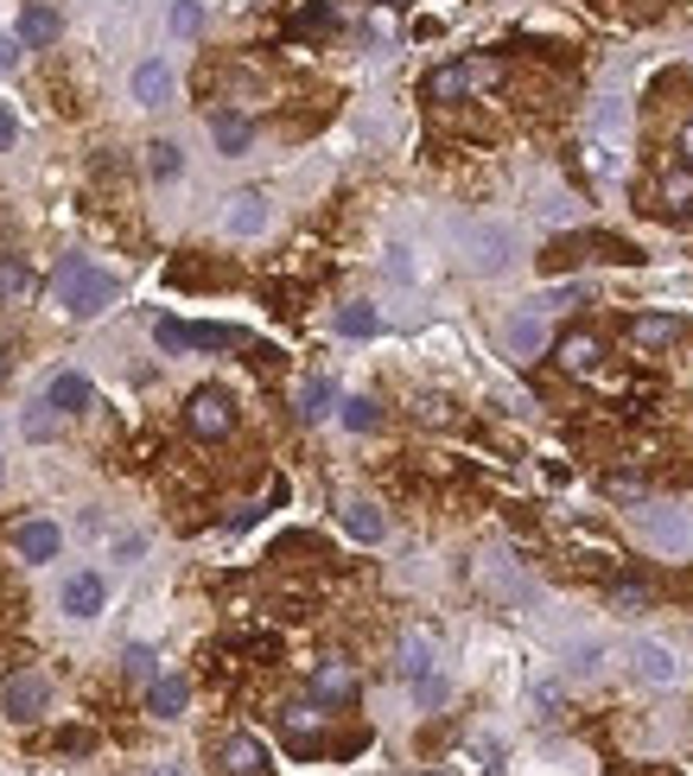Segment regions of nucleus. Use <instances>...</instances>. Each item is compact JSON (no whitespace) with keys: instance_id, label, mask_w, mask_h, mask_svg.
Instances as JSON below:
<instances>
[{"instance_id":"obj_38","label":"nucleus","mask_w":693,"mask_h":776,"mask_svg":"<svg viewBox=\"0 0 693 776\" xmlns=\"http://www.w3.org/2000/svg\"><path fill=\"white\" fill-rule=\"evenodd\" d=\"M674 147H681V166H693V122H681V140Z\"/></svg>"},{"instance_id":"obj_24","label":"nucleus","mask_w":693,"mask_h":776,"mask_svg":"<svg viewBox=\"0 0 693 776\" xmlns=\"http://www.w3.org/2000/svg\"><path fill=\"white\" fill-rule=\"evenodd\" d=\"M401 674H408V681H427V674H433V643H427V637H408V643H401Z\"/></svg>"},{"instance_id":"obj_11","label":"nucleus","mask_w":693,"mask_h":776,"mask_svg":"<svg viewBox=\"0 0 693 776\" xmlns=\"http://www.w3.org/2000/svg\"><path fill=\"white\" fill-rule=\"evenodd\" d=\"M281 725H286V738L300 751L318 745V732H325V713H318V700H293V706H281Z\"/></svg>"},{"instance_id":"obj_20","label":"nucleus","mask_w":693,"mask_h":776,"mask_svg":"<svg viewBox=\"0 0 693 776\" xmlns=\"http://www.w3.org/2000/svg\"><path fill=\"white\" fill-rule=\"evenodd\" d=\"M332 401H337L332 376H312V382L300 388V420H325V415H332Z\"/></svg>"},{"instance_id":"obj_1","label":"nucleus","mask_w":693,"mask_h":776,"mask_svg":"<svg viewBox=\"0 0 693 776\" xmlns=\"http://www.w3.org/2000/svg\"><path fill=\"white\" fill-rule=\"evenodd\" d=\"M52 300L71 312V318H96L103 306H115V281H108L90 255H64L57 274H52Z\"/></svg>"},{"instance_id":"obj_29","label":"nucleus","mask_w":693,"mask_h":776,"mask_svg":"<svg viewBox=\"0 0 693 776\" xmlns=\"http://www.w3.org/2000/svg\"><path fill=\"white\" fill-rule=\"evenodd\" d=\"M122 669H128L134 681H147V688H154V681H159V656H154V649H140V643H134L128 656H122Z\"/></svg>"},{"instance_id":"obj_28","label":"nucleus","mask_w":693,"mask_h":776,"mask_svg":"<svg viewBox=\"0 0 693 776\" xmlns=\"http://www.w3.org/2000/svg\"><path fill=\"white\" fill-rule=\"evenodd\" d=\"M337 332H344V337H369V332H376V306H344V312H337Z\"/></svg>"},{"instance_id":"obj_26","label":"nucleus","mask_w":693,"mask_h":776,"mask_svg":"<svg viewBox=\"0 0 693 776\" xmlns=\"http://www.w3.org/2000/svg\"><path fill=\"white\" fill-rule=\"evenodd\" d=\"M179 147H172V140H154V147H147V172H154V179H179Z\"/></svg>"},{"instance_id":"obj_8","label":"nucleus","mask_w":693,"mask_h":776,"mask_svg":"<svg viewBox=\"0 0 693 776\" xmlns=\"http://www.w3.org/2000/svg\"><path fill=\"white\" fill-rule=\"evenodd\" d=\"M217 764H223V776H267V751L249 732H230L223 751H217Z\"/></svg>"},{"instance_id":"obj_43","label":"nucleus","mask_w":693,"mask_h":776,"mask_svg":"<svg viewBox=\"0 0 693 776\" xmlns=\"http://www.w3.org/2000/svg\"><path fill=\"white\" fill-rule=\"evenodd\" d=\"M433 776H439V770H433Z\"/></svg>"},{"instance_id":"obj_16","label":"nucleus","mask_w":693,"mask_h":776,"mask_svg":"<svg viewBox=\"0 0 693 776\" xmlns=\"http://www.w3.org/2000/svg\"><path fill=\"white\" fill-rule=\"evenodd\" d=\"M166 96H172V71H166V64H159V57H147V64H140V71H134V103L159 108V103H166Z\"/></svg>"},{"instance_id":"obj_23","label":"nucleus","mask_w":693,"mask_h":776,"mask_svg":"<svg viewBox=\"0 0 693 776\" xmlns=\"http://www.w3.org/2000/svg\"><path fill=\"white\" fill-rule=\"evenodd\" d=\"M32 293V268L20 255H0V300H27Z\"/></svg>"},{"instance_id":"obj_17","label":"nucleus","mask_w":693,"mask_h":776,"mask_svg":"<svg viewBox=\"0 0 693 776\" xmlns=\"http://www.w3.org/2000/svg\"><path fill=\"white\" fill-rule=\"evenodd\" d=\"M662 210L668 217H693V166H668L662 172Z\"/></svg>"},{"instance_id":"obj_13","label":"nucleus","mask_w":693,"mask_h":776,"mask_svg":"<svg viewBox=\"0 0 693 776\" xmlns=\"http://www.w3.org/2000/svg\"><path fill=\"white\" fill-rule=\"evenodd\" d=\"M13 554H20V560H52L57 522H13Z\"/></svg>"},{"instance_id":"obj_37","label":"nucleus","mask_w":693,"mask_h":776,"mask_svg":"<svg viewBox=\"0 0 693 776\" xmlns=\"http://www.w3.org/2000/svg\"><path fill=\"white\" fill-rule=\"evenodd\" d=\"M255 516H261V503H235V510H230V528H249Z\"/></svg>"},{"instance_id":"obj_39","label":"nucleus","mask_w":693,"mask_h":776,"mask_svg":"<svg viewBox=\"0 0 693 776\" xmlns=\"http://www.w3.org/2000/svg\"><path fill=\"white\" fill-rule=\"evenodd\" d=\"M7 140H13V115H7V108H0V147H7Z\"/></svg>"},{"instance_id":"obj_33","label":"nucleus","mask_w":693,"mask_h":776,"mask_svg":"<svg viewBox=\"0 0 693 776\" xmlns=\"http://www.w3.org/2000/svg\"><path fill=\"white\" fill-rule=\"evenodd\" d=\"M617 605H623V611H642V605H649V598H655V593H649V586H642V579H623V586H617Z\"/></svg>"},{"instance_id":"obj_10","label":"nucleus","mask_w":693,"mask_h":776,"mask_svg":"<svg viewBox=\"0 0 693 776\" xmlns=\"http://www.w3.org/2000/svg\"><path fill=\"white\" fill-rule=\"evenodd\" d=\"M674 337H681V318H674V312H637V318H630V344H637V350H668Z\"/></svg>"},{"instance_id":"obj_40","label":"nucleus","mask_w":693,"mask_h":776,"mask_svg":"<svg viewBox=\"0 0 693 776\" xmlns=\"http://www.w3.org/2000/svg\"><path fill=\"white\" fill-rule=\"evenodd\" d=\"M7 369H13V350H7V344H0V382H7Z\"/></svg>"},{"instance_id":"obj_6","label":"nucleus","mask_w":693,"mask_h":776,"mask_svg":"<svg viewBox=\"0 0 693 776\" xmlns=\"http://www.w3.org/2000/svg\"><path fill=\"white\" fill-rule=\"evenodd\" d=\"M554 363H560L566 376H591V369L605 363V337L598 332H566L560 344H554Z\"/></svg>"},{"instance_id":"obj_31","label":"nucleus","mask_w":693,"mask_h":776,"mask_svg":"<svg viewBox=\"0 0 693 776\" xmlns=\"http://www.w3.org/2000/svg\"><path fill=\"white\" fill-rule=\"evenodd\" d=\"M198 27H204V7H198V0H179V7H172V32H179V39H198Z\"/></svg>"},{"instance_id":"obj_19","label":"nucleus","mask_w":693,"mask_h":776,"mask_svg":"<svg viewBox=\"0 0 693 776\" xmlns=\"http://www.w3.org/2000/svg\"><path fill=\"white\" fill-rule=\"evenodd\" d=\"M45 401H52L57 415H83V408H90V382H83V376H52Z\"/></svg>"},{"instance_id":"obj_4","label":"nucleus","mask_w":693,"mask_h":776,"mask_svg":"<svg viewBox=\"0 0 693 776\" xmlns=\"http://www.w3.org/2000/svg\"><path fill=\"white\" fill-rule=\"evenodd\" d=\"M630 669L642 674V681H655V688H674V681H687V662L674 656L668 643H655V637H637L630 643Z\"/></svg>"},{"instance_id":"obj_34","label":"nucleus","mask_w":693,"mask_h":776,"mask_svg":"<svg viewBox=\"0 0 693 776\" xmlns=\"http://www.w3.org/2000/svg\"><path fill=\"white\" fill-rule=\"evenodd\" d=\"M332 27H337L332 7H312V13H300V27H293V32H332Z\"/></svg>"},{"instance_id":"obj_15","label":"nucleus","mask_w":693,"mask_h":776,"mask_svg":"<svg viewBox=\"0 0 693 776\" xmlns=\"http://www.w3.org/2000/svg\"><path fill=\"white\" fill-rule=\"evenodd\" d=\"M185 700H191V681H185V674H159L154 688H147V706H154L159 720H179Z\"/></svg>"},{"instance_id":"obj_32","label":"nucleus","mask_w":693,"mask_h":776,"mask_svg":"<svg viewBox=\"0 0 693 776\" xmlns=\"http://www.w3.org/2000/svg\"><path fill=\"white\" fill-rule=\"evenodd\" d=\"M154 332H159V344H166V350H191V325H179V318H159Z\"/></svg>"},{"instance_id":"obj_42","label":"nucleus","mask_w":693,"mask_h":776,"mask_svg":"<svg viewBox=\"0 0 693 776\" xmlns=\"http://www.w3.org/2000/svg\"><path fill=\"white\" fill-rule=\"evenodd\" d=\"M382 7H408V0H382Z\"/></svg>"},{"instance_id":"obj_27","label":"nucleus","mask_w":693,"mask_h":776,"mask_svg":"<svg viewBox=\"0 0 693 776\" xmlns=\"http://www.w3.org/2000/svg\"><path fill=\"white\" fill-rule=\"evenodd\" d=\"M649 535H655V542L662 547H687V516H649Z\"/></svg>"},{"instance_id":"obj_5","label":"nucleus","mask_w":693,"mask_h":776,"mask_svg":"<svg viewBox=\"0 0 693 776\" xmlns=\"http://www.w3.org/2000/svg\"><path fill=\"white\" fill-rule=\"evenodd\" d=\"M357 688L363 681H357V669H350L344 656H325V662L312 669V700H318V706H350Z\"/></svg>"},{"instance_id":"obj_36","label":"nucleus","mask_w":693,"mask_h":776,"mask_svg":"<svg viewBox=\"0 0 693 776\" xmlns=\"http://www.w3.org/2000/svg\"><path fill=\"white\" fill-rule=\"evenodd\" d=\"M605 491H611V496H623V503H642V484H637V478H611Z\"/></svg>"},{"instance_id":"obj_9","label":"nucleus","mask_w":693,"mask_h":776,"mask_svg":"<svg viewBox=\"0 0 693 776\" xmlns=\"http://www.w3.org/2000/svg\"><path fill=\"white\" fill-rule=\"evenodd\" d=\"M57 7L52 0H27V13H20V45H32V52H45V45H57Z\"/></svg>"},{"instance_id":"obj_3","label":"nucleus","mask_w":693,"mask_h":776,"mask_svg":"<svg viewBox=\"0 0 693 776\" xmlns=\"http://www.w3.org/2000/svg\"><path fill=\"white\" fill-rule=\"evenodd\" d=\"M185 427L198 433V440H230L235 433V401L223 388H198L191 401H185Z\"/></svg>"},{"instance_id":"obj_22","label":"nucleus","mask_w":693,"mask_h":776,"mask_svg":"<svg viewBox=\"0 0 693 776\" xmlns=\"http://www.w3.org/2000/svg\"><path fill=\"white\" fill-rule=\"evenodd\" d=\"M210 134H217L223 154H242V147H249V122H242V115H223V108L210 115Z\"/></svg>"},{"instance_id":"obj_7","label":"nucleus","mask_w":693,"mask_h":776,"mask_svg":"<svg viewBox=\"0 0 693 776\" xmlns=\"http://www.w3.org/2000/svg\"><path fill=\"white\" fill-rule=\"evenodd\" d=\"M0 713L7 720H39L45 713V674H13L0 688Z\"/></svg>"},{"instance_id":"obj_30","label":"nucleus","mask_w":693,"mask_h":776,"mask_svg":"<svg viewBox=\"0 0 693 776\" xmlns=\"http://www.w3.org/2000/svg\"><path fill=\"white\" fill-rule=\"evenodd\" d=\"M52 433H57V408H52V401L27 408V440H52Z\"/></svg>"},{"instance_id":"obj_2","label":"nucleus","mask_w":693,"mask_h":776,"mask_svg":"<svg viewBox=\"0 0 693 776\" xmlns=\"http://www.w3.org/2000/svg\"><path fill=\"white\" fill-rule=\"evenodd\" d=\"M503 83V57H464V64H439L427 77V103H459L471 90H496Z\"/></svg>"},{"instance_id":"obj_25","label":"nucleus","mask_w":693,"mask_h":776,"mask_svg":"<svg viewBox=\"0 0 693 776\" xmlns=\"http://www.w3.org/2000/svg\"><path fill=\"white\" fill-rule=\"evenodd\" d=\"M540 337H547V332H540V318H515L510 332H503V344H510L515 357H535V350H540Z\"/></svg>"},{"instance_id":"obj_18","label":"nucleus","mask_w":693,"mask_h":776,"mask_svg":"<svg viewBox=\"0 0 693 776\" xmlns=\"http://www.w3.org/2000/svg\"><path fill=\"white\" fill-rule=\"evenodd\" d=\"M344 528H350V535H357V542H382L388 535V516L382 510H376V503H344Z\"/></svg>"},{"instance_id":"obj_12","label":"nucleus","mask_w":693,"mask_h":776,"mask_svg":"<svg viewBox=\"0 0 693 776\" xmlns=\"http://www.w3.org/2000/svg\"><path fill=\"white\" fill-rule=\"evenodd\" d=\"M223 223H230V235H261L267 230V198H261V191H235L230 210H223Z\"/></svg>"},{"instance_id":"obj_21","label":"nucleus","mask_w":693,"mask_h":776,"mask_svg":"<svg viewBox=\"0 0 693 776\" xmlns=\"http://www.w3.org/2000/svg\"><path fill=\"white\" fill-rule=\"evenodd\" d=\"M344 427H350V433H376V427H382V401H376V395H350V401H344Z\"/></svg>"},{"instance_id":"obj_14","label":"nucleus","mask_w":693,"mask_h":776,"mask_svg":"<svg viewBox=\"0 0 693 776\" xmlns=\"http://www.w3.org/2000/svg\"><path fill=\"white\" fill-rule=\"evenodd\" d=\"M64 611H71V618H96V611H103V579H96V573H71V579H64Z\"/></svg>"},{"instance_id":"obj_35","label":"nucleus","mask_w":693,"mask_h":776,"mask_svg":"<svg viewBox=\"0 0 693 776\" xmlns=\"http://www.w3.org/2000/svg\"><path fill=\"white\" fill-rule=\"evenodd\" d=\"M413 700H420V706H439V700H445V681H439V674L413 681Z\"/></svg>"},{"instance_id":"obj_41","label":"nucleus","mask_w":693,"mask_h":776,"mask_svg":"<svg viewBox=\"0 0 693 776\" xmlns=\"http://www.w3.org/2000/svg\"><path fill=\"white\" fill-rule=\"evenodd\" d=\"M147 776H185V770H172V764H159V770H147Z\"/></svg>"}]
</instances>
